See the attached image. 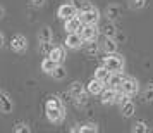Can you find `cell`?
<instances>
[{"mask_svg":"<svg viewBox=\"0 0 153 133\" xmlns=\"http://www.w3.org/2000/svg\"><path fill=\"white\" fill-rule=\"evenodd\" d=\"M4 43H5V36H4V33L0 31V49L4 47Z\"/></svg>","mask_w":153,"mask_h":133,"instance_id":"4dcf8cb0","label":"cell"},{"mask_svg":"<svg viewBox=\"0 0 153 133\" xmlns=\"http://www.w3.org/2000/svg\"><path fill=\"white\" fill-rule=\"evenodd\" d=\"M143 98H145L146 102H153V83H150L145 88V92H143Z\"/></svg>","mask_w":153,"mask_h":133,"instance_id":"484cf974","label":"cell"},{"mask_svg":"<svg viewBox=\"0 0 153 133\" xmlns=\"http://www.w3.org/2000/svg\"><path fill=\"white\" fill-rule=\"evenodd\" d=\"M71 131L72 133H77V131H81V133H97L98 131V126L95 125V123H86V125H76L74 128H71Z\"/></svg>","mask_w":153,"mask_h":133,"instance_id":"e0dca14e","label":"cell"},{"mask_svg":"<svg viewBox=\"0 0 153 133\" xmlns=\"http://www.w3.org/2000/svg\"><path fill=\"white\" fill-rule=\"evenodd\" d=\"M103 81H100V80H97V78H93L90 83L86 85V90H88V93H91V95H102V92H103Z\"/></svg>","mask_w":153,"mask_h":133,"instance_id":"30bf717a","label":"cell"},{"mask_svg":"<svg viewBox=\"0 0 153 133\" xmlns=\"http://www.w3.org/2000/svg\"><path fill=\"white\" fill-rule=\"evenodd\" d=\"M79 16L84 24H98L100 21V12L95 5H91L90 2H83V5L79 7Z\"/></svg>","mask_w":153,"mask_h":133,"instance_id":"7a4b0ae2","label":"cell"},{"mask_svg":"<svg viewBox=\"0 0 153 133\" xmlns=\"http://www.w3.org/2000/svg\"><path fill=\"white\" fill-rule=\"evenodd\" d=\"M77 7L72 4V2H65V4H62L60 7H59V11H57V16L60 17V19H71V17H74V16H77Z\"/></svg>","mask_w":153,"mask_h":133,"instance_id":"277c9868","label":"cell"},{"mask_svg":"<svg viewBox=\"0 0 153 133\" xmlns=\"http://www.w3.org/2000/svg\"><path fill=\"white\" fill-rule=\"evenodd\" d=\"M52 38H53L52 29H50L48 26H43V28L40 29V33H38V40H40V43H42V45H48V43L52 42Z\"/></svg>","mask_w":153,"mask_h":133,"instance_id":"2e32d148","label":"cell"},{"mask_svg":"<svg viewBox=\"0 0 153 133\" xmlns=\"http://www.w3.org/2000/svg\"><path fill=\"white\" fill-rule=\"evenodd\" d=\"M0 93H2V92H0Z\"/></svg>","mask_w":153,"mask_h":133,"instance_id":"d6a6232c","label":"cell"},{"mask_svg":"<svg viewBox=\"0 0 153 133\" xmlns=\"http://www.w3.org/2000/svg\"><path fill=\"white\" fill-rule=\"evenodd\" d=\"M65 45L67 49L77 50L84 45V38L81 36V33H67V38H65Z\"/></svg>","mask_w":153,"mask_h":133,"instance_id":"8992f818","label":"cell"},{"mask_svg":"<svg viewBox=\"0 0 153 133\" xmlns=\"http://www.w3.org/2000/svg\"><path fill=\"white\" fill-rule=\"evenodd\" d=\"M95 78L100 80V81H103V83H108V81H110V78H112V71L103 64V66H100V68L95 69Z\"/></svg>","mask_w":153,"mask_h":133,"instance_id":"7c38bea8","label":"cell"},{"mask_svg":"<svg viewBox=\"0 0 153 133\" xmlns=\"http://www.w3.org/2000/svg\"><path fill=\"white\" fill-rule=\"evenodd\" d=\"M14 131L16 133H29L31 131V128H29L26 123H17V125L14 126Z\"/></svg>","mask_w":153,"mask_h":133,"instance_id":"f1b7e54d","label":"cell"},{"mask_svg":"<svg viewBox=\"0 0 153 133\" xmlns=\"http://www.w3.org/2000/svg\"><path fill=\"white\" fill-rule=\"evenodd\" d=\"M52 76L55 78V80H64V78L67 76V71H65V68H62V66L59 64V66L55 68V71L52 73Z\"/></svg>","mask_w":153,"mask_h":133,"instance_id":"d4e9b609","label":"cell"},{"mask_svg":"<svg viewBox=\"0 0 153 133\" xmlns=\"http://www.w3.org/2000/svg\"><path fill=\"white\" fill-rule=\"evenodd\" d=\"M134 112H136V105L132 104L131 100H127L126 104L120 105V114H122V118H132Z\"/></svg>","mask_w":153,"mask_h":133,"instance_id":"ffe728a7","label":"cell"},{"mask_svg":"<svg viewBox=\"0 0 153 133\" xmlns=\"http://www.w3.org/2000/svg\"><path fill=\"white\" fill-rule=\"evenodd\" d=\"M88 45L84 47V50H86V54H97L98 52V43L97 40H93V42H86Z\"/></svg>","mask_w":153,"mask_h":133,"instance_id":"83f0119b","label":"cell"},{"mask_svg":"<svg viewBox=\"0 0 153 133\" xmlns=\"http://www.w3.org/2000/svg\"><path fill=\"white\" fill-rule=\"evenodd\" d=\"M120 14H122V9H120L119 4H110V5H107V9H105V16H107V19H110V21L119 19Z\"/></svg>","mask_w":153,"mask_h":133,"instance_id":"8fae6325","label":"cell"},{"mask_svg":"<svg viewBox=\"0 0 153 133\" xmlns=\"http://www.w3.org/2000/svg\"><path fill=\"white\" fill-rule=\"evenodd\" d=\"M102 31H103V35H105V36H112V38L117 35V28H115L114 21H110V19H107V23L103 24Z\"/></svg>","mask_w":153,"mask_h":133,"instance_id":"603a6c76","label":"cell"},{"mask_svg":"<svg viewBox=\"0 0 153 133\" xmlns=\"http://www.w3.org/2000/svg\"><path fill=\"white\" fill-rule=\"evenodd\" d=\"M103 64L112 71V73H119V71L124 69V59H122V56H119L117 52H115V54H107Z\"/></svg>","mask_w":153,"mask_h":133,"instance_id":"3957f363","label":"cell"},{"mask_svg":"<svg viewBox=\"0 0 153 133\" xmlns=\"http://www.w3.org/2000/svg\"><path fill=\"white\" fill-rule=\"evenodd\" d=\"M69 92H71V95H72L74 98H79V97H83V95H86V92L88 90H84V86H83L81 81H72Z\"/></svg>","mask_w":153,"mask_h":133,"instance_id":"9a60e30c","label":"cell"},{"mask_svg":"<svg viewBox=\"0 0 153 133\" xmlns=\"http://www.w3.org/2000/svg\"><path fill=\"white\" fill-rule=\"evenodd\" d=\"M4 16H5V9H4V7H2V5H0V19H2Z\"/></svg>","mask_w":153,"mask_h":133,"instance_id":"1f68e13d","label":"cell"},{"mask_svg":"<svg viewBox=\"0 0 153 133\" xmlns=\"http://www.w3.org/2000/svg\"><path fill=\"white\" fill-rule=\"evenodd\" d=\"M57 66H59V62H55L52 57H47V59H43L42 61V71L43 73H47V74H52V73L55 71Z\"/></svg>","mask_w":153,"mask_h":133,"instance_id":"d6986e66","label":"cell"},{"mask_svg":"<svg viewBox=\"0 0 153 133\" xmlns=\"http://www.w3.org/2000/svg\"><path fill=\"white\" fill-rule=\"evenodd\" d=\"M45 112H47V118H48L50 123L53 125H59L64 119V112H65V107H64L62 100L59 97H50L45 104Z\"/></svg>","mask_w":153,"mask_h":133,"instance_id":"6da1fadb","label":"cell"},{"mask_svg":"<svg viewBox=\"0 0 153 133\" xmlns=\"http://www.w3.org/2000/svg\"><path fill=\"white\" fill-rule=\"evenodd\" d=\"M103 50L107 52V54H115V52H117V42H115L112 36H105Z\"/></svg>","mask_w":153,"mask_h":133,"instance_id":"7402d4cb","label":"cell"},{"mask_svg":"<svg viewBox=\"0 0 153 133\" xmlns=\"http://www.w3.org/2000/svg\"><path fill=\"white\" fill-rule=\"evenodd\" d=\"M146 5V0H129V7L132 11H139Z\"/></svg>","mask_w":153,"mask_h":133,"instance_id":"4316f807","label":"cell"},{"mask_svg":"<svg viewBox=\"0 0 153 133\" xmlns=\"http://www.w3.org/2000/svg\"><path fill=\"white\" fill-rule=\"evenodd\" d=\"M10 49L14 52H24L28 49V40L24 35H16L12 36V42H10Z\"/></svg>","mask_w":153,"mask_h":133,"instance_id":"9c48e42d","label":"cell"},{"mask_svg":"<svg viewBox=\"0 0 153 133\" xmlns=\"http://www.w3.org/2000/svg\"><path fill=\"white\" fill-rule=\"evenodd\" d=\"M131 131H134V133H148L150 131V126L146 125L145 121H136V123L132 125Z\"/></svg>","mask_w":153,"mask_h":133,"instance_id":"cb8c5ba5","label":"cell"},{"mask_svg":"<svg viewBox=\"0 0 153 133\" xmlns=\"http://www.w3.org/2000/svg\"><path fill=\"white\" fill-rule=\"evenodd\" d=\"M14 109V104H12V100L9 98L7 93H0V112H4V114H9V112H12Z\"/></svg>","mask_w":153,"mask_h":133,"instance_id":"5bb4252c","label":"cell"},{"mask_svg":"<svg viewBox=\"0 0 153 133\" xmlns=\"http://www.w3.org/2000/svg\"><path fill=\"white\" fill-rule=\"evenodd\" d=\"M83 24H84V23L81 21V17L74 16V17H71V19H65L64 28H65V31H67V33H79V31H81V28H83Z\"/></svg>","mask_w":153,"mask_h":133,"instance_id":"52a82bcc","label":"cell"},{"mask_svg":"<svg viewBox=\"0 0 153 133\" xmlns=\"http://www.w3.org/2000/svg\"><path fill=\"white\" fill-rule=\"evenodd\" d=\"M117 88H112L108 86L107 90L102 92V104H115V98H117Z\"/></svg>","mask_w":153,"mask_h":133,"instance_id":"4fadbf2b","label":"cell"},{"mask_svg":"<svg viewBox=\"0 0 153 133\" xmlns=\"http://www.w3.org/2000/svg\"><path fill=\"white\" fill-rule=\"evenodd\" d=\"M120 90L124 92V93H127V95H134V93H138V90H139L138 80H134V78H126L124 83H122V86H120Z\"/></svg>","mask_w":153,"mask_h":133,"instance_id":"ba28073f","label":"cell"},{"mask_svg":"<svg viewBox=\"0 0 153 133\" xmlns=\"http://www.w3.org/2000/svg\"><path fill=\"white\" fill-rule=\"evenodd\" d=\"M31 2V5L33 7H36V9H40V7H43L45 5V0H29Z\"/></svg>","mask_w":153,"mask_h":133,"instance_id":"f546056e","label":"cell"},{"mask_svg":"<svg viewBox=\"0 0 153 133\" xmlns=\"http://www.w3.org/2000/svg\"><path fill=\"white\" fill-rule=\"evenodd\" d=\"M48 57H52L55 62H62L64 59H65V50L62 49V47H52L50 49V52H48Z\"/></svg>","mask_w":153,"mask_h":133,"instance_id":"ac0fdd59","label":"cell"},{"mask_svg":"<svg viewBox=\"0 0 153 133\" xmlns=\"http://www.w3.org/2000/svg\"><path fill=\"white\" fill-rule=\"evenodd\" d=\"M124 80L126 78L120 74V71H119V73H112V78H110V81H108V86L120 90V86H122V83H124Z\"/></svg>","mask_w":153,"mask_h":133,"instance_id":"44dd1931","label":"cell"},{"mask_svg":"<svg viewBox=\"0 0 153 133\" xmlns=\"http://www.w3.org/2000/svg\"><path fill=\"white\" fill-rule=\"evenodd\" d=\"M81 36L84 38V42H93V40H97L98 35H100V29L97 28V24H83V28H81Z\"/></svg>","mask_w":153,"mask_h":133,"instance_id":"5b68a950","label":"cell"}]
</instances>
